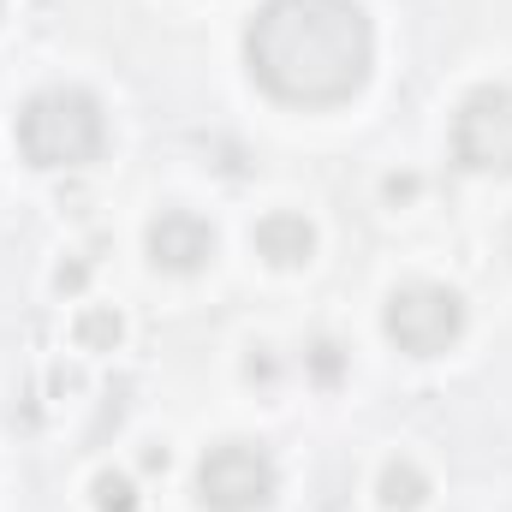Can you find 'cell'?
Returning <instances> with one entry per match:
<instances>
[{
    "label": "cell",
    "mask_w": 512,
    "mask_h": 512,
    "mask_svg": "<svg viewBox=\"0 0 512 512\" xmlns=\"http://www.w3.org/2000/svg\"><path fill=\"white\" fill-rule=\"evenodd\" d=\"M251 78L298 108L352 102L376 66V30L358 0H268L245 30Z\"/></svg>",
    "instance_id": "obj_1"
},
{
    "label": "cell",
    "mask_w": 512,
    "mask_h": 512,
    "mask_svg": "<svg viewBox=\"0 0 512 512\" xmlns=\"http://www.w3.org/2000/svg\"><path fill=\"white\" fill-rule=\"evenodd\" d=\"M102 143H108V120L90 90H66V84L42 90L18 114V149L36 167H84L102 155Z\"/></svg>",
    "instance_id": "obj_2"
},
{
    "label": "cell",
    "mask_w": 512,
    "mask_h": 512,
    "mask_svg": "<svg viewBox=\"0 0 512 512\" xmlns=\"http://www.w3.org/2000/svg\"><path fill=\"white\" fill-rule=\"evenodd\" d=\"M465 334V304L459 292L435 286V280H411L387 298V340L411 358H435Z\"/></svg>",
    "instance_id": "obj_3"
},
{
    "label": "cell",
    "mask_w": 512,
    "mask_h": 512,
    "mask_svg": "<svg viewBox=\"0 0 512 512\" xmlns=\"http://www.w3.org/2000/svg\"><path fill=\"white\" fill-rule=\"evenodd\" d=\"M197 495L209 512H262L274 501V459L251 441H221L197 465Z\"/></svg>",
    "instance_id": "obj_4"
},
{
    "label": "cell",
    "mask_w": 512,
    "mask_h": 512,
    "mask_svg": "<svg viewBox=\"0 0 512 512\" xmlns=\"http://www.w3.org/2000/svg\"><path fill=\"white\" fill-rule=\"evenodd\" d=\"M453 155L471 173H512V90L483 84L453 114Z\"/></svg>",
    "instance_id": "obj_5"
},
{
    "label": "cell",
    "mask_w": 512,
    "mask_h": 512,
    "mask_svg": "<svg viewBox=\"0 0 512 512\" xmlns=\"http://www.w3.org/2000/svg\"><path fill=\"white\" fill-rule=\"evenodd\" d=\"M215 256V227L191 209H161L149 221V262L167 274H197Z\"/></svg>",
    "instance_id": "obj_6"
},
{
    "label": "cell",
    "mask_w": 512,
    "mask_h": 512,
    "mask_svg": "<svg viewBox=\"0 0 512 512\" xmlns=\"http://www.w3.org/2000/svg\"><path fill=\"white\" fill-rule=\"evenodd\" d=\"M256 256H268L274 268H298V262H310L316 251V227L304 221V215H292V209H274V215H262L251 233Z\"/></svg>",
    "instance_id": "obj_7"
},
{
    "label": "cell",
    "mask_w": 512,
    "mask_h": 512,
    "mask_svg": "<svg viewBox=\"0 0 512 512\" xmlns=\"http://www.w3.org/2000/svg\"><path fill=\"white\" fill-rule=\"evenodd\" d=\"M423 495H429V477H423L411 459H393L382 471V507L411 512V507H423Z\"/></svg>",
    "instance_id": "obj_8"
},
{
    "label": "cell",
    "mask_w": 512,
    "mask_h": 512,
    "mask_svg": "<svg viewBox=\"0 0 512 512\" xmlns=\"http://www.w3.org/2000/svg\"><path fill=\"white\" fill-rule=\"evenodd\" d=\"M72 334H78V346H84V352H114V346H120V334H126V322H120V310H114V304H90V310L78 316V328H72Z\"/></svg>",
    "instance_id": "obj_9"
},
{
    "label": "cell",
    "mask_w": 512,
    "mask_h": 512,
    "mask_svg": "<svg viewBox=\"0 0 512 512\" xmlns=\"http://www.w3.org/2000/svg\"><path fill=\"white\" fill-rule=\"evenodd\" d=\"M96 507L102 512H137V489H131V477L102 471V477H96Z\"/></svg>",
    "instance_id": "obj_10"
},
{
    "label": "cell",
    "mask_w": 512,
    "mask_h": 512,
    "mask_svg": "<svg viewBox=\"0 0 512 512\" xmlns=\"http://www.w3.org/2000/svg\"><path fill=\"white\" fill-rule=\"evenodd\" d=\"M316 376H322V382H334V376H340V346H334V340H322V346H316Z\"/></svg>",
    "instance_id": "obj_11"
},
{
    "label": "cell",
    "mask_w": 512,
    "mask_h": 512,
    "mask_svg": "<svg viewBox=\"0 0 512 512\" xmlns=\"http://www.w3.org/2000/svg\"><path fill=\"white\" fill-rule=\"evenodd\" d=\"M54 286H60V292H72V286H84V268H78V262H72V268H60V274H54Z\"/></svg>",
    "instance_id": "obj_12"
}]
</instances>
